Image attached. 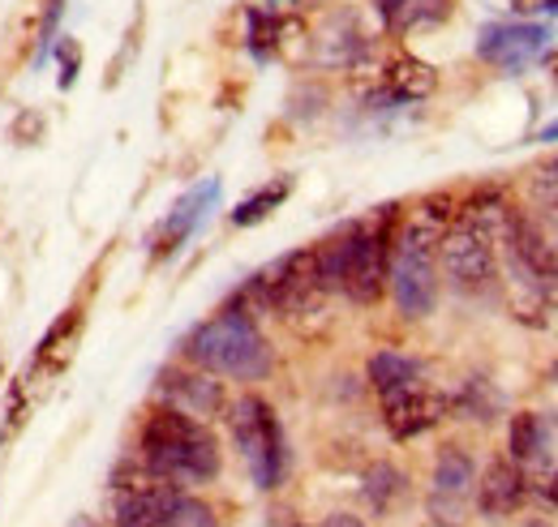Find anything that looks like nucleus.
<instances>
[{"label": "nucleus", "instance_id": "25", "mask_svg": "<svg viewBox=\"0 0 558 527\" xmlns=\"http://www.w3.org/2000/svg\"><path fill=\"white\" fill-rule=\"evenodd\" d=\"M168 527H219V524H215V511H210L207 502L181 493L177 506H172V515H168Z\"/></svg>", "mask_w": 558, "mask_h": 527}, {"label": "nucleus", "instance_id": "4", "mask_svg": "<svg viewBox=\"0 0 558 527\" xmlns=\"http://www.w3.org/2000/svg\"><path fill=\"white\" fill-rule=\"evenodd\" d=\"M498 241L507 249V270L515 279L520 296L533 301L537 309H550L558 301V249L546 241V232L529 215L507 210L502 228H498Z\"/></svg>", "mask_w": 558, "mask_h": 527}, {"label": "nucleus", "instance_id": "24", "mask_svg": "<svg viewBox=\"0 0 558 527\" xmlns=\"http://www.w3.org/2000/svg\"><path fill=\"white\" fill-rule=\"evenodd\" d=\"M498 391L482 382V378H473V382H464V391L451 399V412H460V416H469V420H494L498 416Z\"/></svg>", "mask_w": 558, "mask_h": 527}, {"label": "nucleus", "instance_id": "21", "mask_svg": "<svg viewBox=\"0 0 558 527\" xmlns=\"http://www.w3.org/2000/svg\"><path fill=\"white\" fill-rule=\"evenodd\" d=\"M292 194V176H279V181H271V185H263L258 194H250V198L241 201L236 210H232V223L236 228H254V223H263L271 210H279L283 206V198Z\"/></svg>", "mask_w": 558, "mask_h": 527}, {"label": "nucleus", "instance_id": "19", "mask_svg": "<svg viewBox=\"0 0 558 527\" xmlns=\"http://www.w3.org/2000/svg\"><path fill=\"white\" fill-rule=\"evenodd\" d=\"M361 493H365V502L374 506V515H391V511L404 502L409 480H404V471H400V467H391V463H374V467L365 471Z\"/></svg>", "mask_w": 558, "mask_h": 527}, {"label": "nucleus", "instance_id": "29", "mask_svg": "<svg viewBox=\"0 0 558 527\" xmlns=\"http://www.w3.org/2000/svg\"><path fill=\"white\" fill-rule=\"evenodd\" d=\"M323 527H365V524H361L356 515H331V519H327Z\"/></svg>", "mask_w": 558, "mask_h": 527}, {"label": "nucleus", "instance_id": "13", "mask_svg": "<svg viewBox=\"0 0 558 527\" xmlns=\"http://www.w3.org/2000/svg\"><path fill=\"white\" fill-rule=\"evenodd\" d=\"M159 395H163V407H177L194 420H207V416L223 412V387L207 369H163Z\"/></svg>", "mask_w": 558, "mask_h": 527}, {"label": "nucleus", "instance_id": "11", "mask_svg": "<svg viewBox=\"0 0 558 527\" xmlns=\"http://www.w3.org/2000/svg\"><path fill=\"white\" fill-rule=\"evenodd\" d=\"M451 412V399L434 395L425 387H409V391H391L383 395V425L396 442H409V438H421L425 429H434L442 416Z\"/></svg>", "mask_w": 558, "mask_h": 527}, {"label": "nucleus", "instance_id": "8", "mask_svg": "<svg viewBox=\"0 0 558 527\" xmlns=\"http://www.w3.org/2000/svg\"><path fill=\"white\" fill-rule=\"evenodd\" d=\"M181 489L163 480L159 471L142 467H121L112 476V519L117 527H168V515L177 506Z\"/></svg>", "mask_w": 558, "mask_h": 527}, {"label": "nucleus", "instance_id": "34", "mask_svg": "<svg viewBox=\"0 0 558 527\" xmlns=\"http://www.w3.org/2000/svg\"><path fill=\"white\" fill-rule=\"evenodd\" d=\"M555 378H558V369H555Z\"/></svg>", "mask_w": 558, "mask_h": 527}, {"label": "nucleus", "instance_id": "30", "mask_svg": "<svg viewBox=\"0 0 558 527\" xmlns=\"http://www.w3.org/2000/svg\"><path fill=\"white\" fill-rule=\"evenodd\" d=\"M537 142H558V121H555V125H546V130L537 133Z\"/></svg>", "mask_w": 558, "mask_h": 527}, {"label": "nucleus", "instance_id": "20", "mask_svg": "<svg viewBox=\"0 0 558 527\" xmlns=\"http://www.w3.org/2000/svg\"><path fill=\"white\" fill-rule=\"evenodd\" d=\"M507 451H511V463H515V467H524L529 459H537V455L550 451V433H546V425H542L537 412H515V416H511Z\"/></svg>", "mask_w": 558, "mask_h": 527}, {"label": "nucleus", "instance_id": "16", "mask_svg": "<svg viewBox=\"0 0 558 527\" xmlns=\"http://www.w3.org/2000/svg\"><path fill=\"white\" fill-rule=\"evenodd\" d=\"M378 13L391 35H413L442 26L451 17V0H378Z\"/></svg>", "mask_w": 558, "mask_h": 527}, {"label": "nucleus", "instance_id": "6", "mask_svg": "<svg viewBox=\"0 0 558 527\" xmlns=\"http://www.w3.org/2000/svg\"><path fill=\"white\" fill-rule=\"evenodd\" d=\"M236 451L250 467L258 489H279L283 471H288V446H283V429H279L276 407L263 395H241L228 412Z\"/></svg>", "mask_w": 558, "mask_h": 527}, {"label": "nucleus", "instance_id": "33", "mask_svg": "<svg viewBox=\"0 0 558 527\" xmlns=\"http://www.w3.org/2000/svg\"><path fill=\"white\" fill-rule=\"evenodd\" d=\"M529 527H550V524H529Z\"/></svg>", "mask_w": 558, "mask_h": 527}, {"label": "nucleus", "instance_id": "12", "mask_svg": "<svg viewBox=\"0 0 558 527\" xmlns=\"http://www.w3.org/2000/svg\"><path fill=\"white\" fill-rule=\"evenodd\" d=\"M219 201V181H203V185H194L185 198L177 201L172 210H168V219L159 223V232L150 236V258L155 262H163V258H172L194 232H198V223L207 219V210Z\"/></svg>", "mask_w": 558, "mask_h": 527}, {"label": "nucleus", "instance_id": "14", "mask_svg": "<svg viewBox=\"0 0 558 527\" xmlns=\"http://www.w3.org/2000/svg\"><path fill=\"white\" fill-rule=\"evenodd\" d=\"M473 498H477V506H482L486 519H511V515L524 506V498H529V493H524V471L511 459H494L486 471H482Z\"/></svg>", "mask_w": 558, "mask_h": 527}, {"label": "nucleus", "instance_id": "2", "mask_svg": "<svg viewBox=\"0 0 558 527\" xmlns=\"http://www.w3.org/2000/svg\"><path fill=\"white\" fill-rule=\"evenodd\" d=\"M185 356H190V365L207 369L215 378L258 382L271 373V347L254 322V314L241 305H228L223 314H215L210 322L194 330L185 339Z\"/></svg>", "mask_w": 558, "mask_h": 527}, {"label": "nucleus", "instance_id": "1", "mask_svg": "<svg viewBox=\"0 0 558 527\" xmlns=\"http://www.w3.org/2000/svg\"><path fill=\"white\" fill-rule=\"evenodd\" d=\"M142 463L150 471H159L163 480L181 485H203L215 480L219 471V442L210 438L203 420L177 412V407H159L146 416L142 425Z\"/></svg>", "mask_w": 558, "mask_h": 527}, {"label": "nucleus", "instance_id": "17", "mask_svg": "<svg viewBox=\"0 0 558 527\" xmlns=\"http://www.w3.org/2000/svg\"><path fill=\"white\" fill-rule=\"evenodd\" d=\"M383 86H387V95L396 103H417L425 95H434L438 73H434V65L417 61V57H396L383 73Z\"/></svg>", "mask_w": 558, "mask_h": 527}, {"label": "nucleus", "instance_id": "22", "mask_svg": "<svg viewBox=\"0 0 558 527\" xmlns=\"http://www.w3.org/2000/svg\"><path fill=\"white\" fill-rule=\"evenodd\" d=\"M520 471H524V493H529L533 502H542L546 511H555L558 506V459H555V451H546V455L529 459Z\"/></svg>", "mask_w": 558, "mask_h": 527}, {"label": "nucleus", "instance_id": "23", "mask_svg": "<svg viewBox=\"0 0 558 527\" xmlns=\"http://www.w3.org/2000/svg\"><path fill=\"white\" fill-rule=\"evenodd\" d=\"M77 327H82V318H77V309H70L44 334V343H39V365L44 369H65V360L73 356V343H77Z\"/></svg>", "mask_w": 558, "mask_h": 527}, {"label": "nucleus", "instance_id": "32", "mask_svg": "<svg viewBox=\"0 0 558 527\" xmlns=\"http://www.w3.org/2000/svg\"><path fill=\"white\" fill-rule=\"evenodd\" d=\"M73 527H90V524H86V519H77V524H73Z\"/></svg>", "mask_w": 558, "mask_h": 527}, {"label": "nucleus", "instance_id": "27", "mask_svg": "<svg viewBox=\"0 0 558 527\" xmlns=\"http://www.w3.org/2000/svg\"><path fill=\"white\" fill-rule=\"evenodd\" d=\"M61 13H65V0H52V9H48V26H44V44H39V61L44 57H52V48H57V22H61Z\"/></svg>", "mask_w": 558, "mask_h": 527}, {"label": "nucleus", "instance_id": "7", "mask_svg": "<svg viewBox=\"0 0 558 527\" xmlns=\"http://www.w3.org/2000/svg\"><path fill=\"white\" fill-rule=\"evenodd\" d=\"M438 262L456 292L482 296L498 279V258H494V232L469 210L438 236Z\"/></svg>", "mask_w": 558, "mask_h": 527}, {"label": "nucleus", "instance_id": "26", "mask_svg": "<svg viewBox=\"0 0 558 527\" xmlns=\"http://www.w3.org/2000/svg\"><path fill=\"white\" fill-rule=\"evenodd\" d=\"M529 189H533L537 206H550V210H558V155L533 168V176H529Z\"/></svg>", "mask_w": 558, "mask_h": 527}, {"label": "nucleus", "instance_id": "10", "mask_svg": "<svg viewBox=\"0 0 558 527\" xmlns=\"http://www.w3.org/2000/svg\"><path fill=\"white\" fill-rule=\"evenodd\" d=\"M546 39L550 30L537 22H489L477 35V57L502 73H515V69L533 65L537 57H546Z\"/></svg>", "mask_w": 558, "mask_h": 527}, {"label": "nucleus", "instance_id": "15", "mask_svg": "<svg viewBox=\"0 0 558 527\" xmlns=\"http://www.w3.org/2000/svg\"><path fill=\"white\" fill-rule=\"evenodd\" d=\"M314 44H318V52H314L318 65H356L365 57V48H369L352 13H331Z\"/></svg>", "mask_w": 558, "mask_h": 527}, {"label": "nucleus", "instance_id": "9", "mask_svg": "<svg viewBox=\"0 0 558 527\" xmlns=\"http://www.w3.org/2000/svg\"><path fill=\"white\" fill-rule=\"evenodd\" d=\"M473 489H477V467L473 455L460 446H442L434 459V480H429V519L434 527H469L473 511Z\"/></svg>", "mask_w": 558, "mask_h": 527}, {"label": "nucleus", "instance_id": "18", "mask_svg": "<svg viewBox=\"0 0 558 527\" xmlns=\"http://www.w3.org/2000/svg\"><path fill=\"white\" fill-rule=\"evenodd\" d=\"M369 382L378 399L391 395V391H409V387H421V360L404 356V352H378L369 360Z\"/></svg>", "mask_w": 558, "mask_h": 527}, {"label": "nucleus", "instance_id": "31", "mask_svg": "<svg viewBox=\"0 0 558 527\" xmlns=\"http://www.w3.org/2000/svg\"><path fill=\"white\" fill-rule=\"evenodd\" d=\"M546 73L555 77V86H558V52H550V57H546Z\"/></svg>", "mask_w": 558, "mask_h": 527}, {"label": "nucleus", "instance_id": "3", "mask_svg": "<svg viewBox=\"0 0 558 527\" xmlns=\"http://www.w3.org/2000/svg\"><path fill=\"white\" fill-rule=\"evenodd\" d=\"M447 210H429L417 223H409L391 249V270H387V287L400 305L404 318H429L438 305V236H442Z\"/></svg>", "mask_w": 558, "mask_h": 527}, {"label": "nucleus", "instance_id": "28", "mask_svg": "<svg viewBox=\"0 0 558 527\" xmlns=\"http://www.w3.org/2000/svg\"><path fill=\"white\" fill-rule=\"evenodd\" d=\"M52 57L61 61V69H65V73H61V82L70 86L73 73H77V48H73V44H61V48H52Z\"/></svg>", "mask_w": 558, "mask_h": 527}, {"label": "nucleus", "instance_id": "5", "mask_svg": "<svg viewBox=\"0 0 558 527\" xmlns=\"http://www.w3.org/2000/svg\"><path fill=\"white\" fill-rule=\"evenodd\" d=\"M344 270H340V292H349L356 305H374L387 292V270H391V241H396V206H387L369 223H344Z\"/></svg>", "mask_w": 558, "mask_h": 527}]
</instances>
